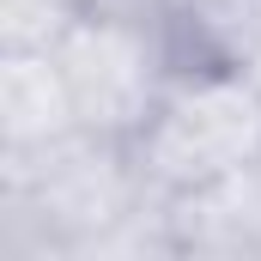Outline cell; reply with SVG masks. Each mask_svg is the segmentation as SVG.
I'll return each mask as SVG.
<instances>
[{"label":"cell","instance_id":"obj_1","mask_svg":"<svg viewBox=\"0 0 261 261\" xmlns=\"http://www.w3.org/2000/svg\"><path fill=\"white\" fill-rule=\"evenodd\" d=\"M134 164L158 200L225 182L261 158V91L243 67H182L170 73L158 110L128 140Z\"/></svg>","mask_w":261,"mask_h":261},{"label":"cell","instance_id":"obj_2","mask_svg":"<svg viewBox=\"0 0 261 261\" xmlns=\"http://www.w3.org/2000/svg\"><path fill=\"white\" fill-rule=\"evenodd\" d=\"M49 55L67 79L79 128L110 140H134L146 128V116L158 110L176 73L146 6H85Z\"/></svg>","mask_w":261,"mask_h":261},{"label":"cell","instance_id":"obj_3","mask_svg":"<svg viewBox=\"0 0 261 261\" xmlns=\"http://www.w3.org/2000/svg\"><path fill=\"white\" fill-rule=\"evenodd\" d=\"M176 73L182 67H249L261 55V0H146Z\"/></svg>","mask_w":261,"mask_h":261},{"label":"cell","instance_id":"obj_4","mask_svg":"<svg viewBox=\"0 0 261 261\" xmlns=\"http://www.w3.org/2000/svg\"><path fill=\"white\" fill-rule=\"evenodd\" d=\"M79 128L49 49H0V152H31Z\"/></svg>","mask_w":261,"mask_h":261},{"label":"cell","instance_id":"obj_5","mask_svg":"<svg viewBox=\"0 0 261 261\" xmlns=\"http://www.w3.org/2000/svg\"><path fill=\"white\" fill-rule=\"evenodd\" d=\"M79 12V0H0V49H55Z\"/></svg>","mask_w":261,"mask_h":261},{"label":"cell","instance_id":"obj_6","mask_svg":"<svg viewBox=\"0 0 261 261\" xmlns=\"http://www.w3.org/2000/svg\"><path fill=\"white\" fill-rule=\"evenodd\" d=\"M243 73H249V79H255V91H261V55H255V61H249V67H243Z\"/></svg>","mask_w":261,"mask_h":261}]
</instances>
